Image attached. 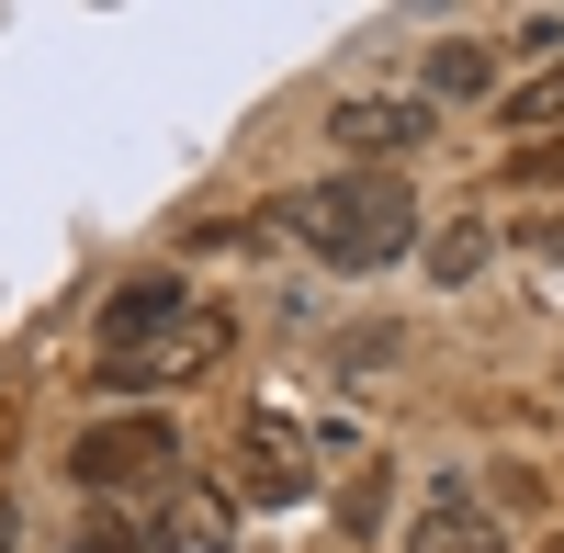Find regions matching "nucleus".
Listing matches in <instances>:
<instances>
[{
    "instance_id": "nucleus-1",
    "label": "nucleus",
    "mask_w": 564,
    "mask_h": 553,
    "mask_svg": "<svg viewBox=\"0 0 564 553\" xmlns=\"http://www.w3.org/2000/svg\"><path fill=\"white\" fill-rule=\"evenodd\" d=\"M282 226L316 249V260H339V271H384L417 249V193L395 170H339V181H305L294 204H282Z\"/></svg>"
},
{
    "instance_id": "nucleus-2",
    "label": "nucleus",
    "mask_w": 564,
    "mask_h": 553,
    "mask_svg": "<svg viewBox=\"0 0 564 553\" xmlns=\"http://www.w3.org/2000/svg\"><path fill=\"white\" fill-rule=\"evenodd\" d=\"M68 475H79V486H135V475H170V419H159V406H135V419L79 430Z\"/></svg>"
},
{
    "instance_id": "nucleus-3",
    "label": "nucleus",
    "mask_w": 564,
    "mask_h": 553,
    "mask_svg": "<svg viewBox=\"0 0 564 553\" xmlns=\"http://www.w3.org/2000/svg\"><path fill=\"white\" fill-rule=\"evenodd\" d=\"M193 339V305H181V283H124L102 305V361H159Z\"/></svg>"
},
{
    "instance_id": "nucleus-4",
    "label": "nucleus",
    "mask_w": 564,
    "mask_h": 553,
    "mask_svg": "<svg viewBox=\"0 0 564 553\" xmlns=\"http://www.w3.org/2000/svg\"><path fill=\"white\" fill-rule=\"evenodd\" d=\"M238 475L260 486V509L305 497V430H294V419H249V430H238Z\"/></svg>"
},
{
    "instance_id": "nucleus-5",
    "label": "nucleus",
    "mask_w": 564,
    "mask_h": 553,
    "mask_svg": "<svg viewBox=\"0 0 564 553\" xmlns=\"http://www.w3.org/2000/svg\"><path fill=\"white\" fill-rule=\"evenodd\" d=\"M406 553H508V531H497V509H486L475 486H441L430 520L406 531Z\"/></svg>"
},
{
    "instance_id": "nucleus-6",
    "label": "nucleus",
    "mask_w": 564,
    "mask_h": 553,
    "mask_svg": "<svg viewBox=\"0 0 564 553\" xmlns=\"http://www.w3.org/2000/svg\"><path fill=\"white\" fill-rule=\"evenodd\" d=\"M327 135H339L350 159H395V148L430 135V102H339V113H327Z\"/></svg>"
},
{
    "instance_id": "nucleus-7",
    "label": "nucleus",
    "mask_w": 564,
    "mask_h": 553,
    "mask_svg": "<svg viewBox=\"0 0 564 553\" xmlns=\"http://www.w3.org/2000/svg\"><path fill=\"white\" fill-rule=\"evenodd\" d=\"M417 79H430V102H463V90H486V45H430V68H417Z\"/></svg>"
},
{
    "instance_id": "nucleus-8",
    "label": "nucleus",
    "mask_w": 564,
    "mask_h": 553,
    "mask_svg": "<svg viewBox=\"0 0 564 553\" xmlns=\"http://www.w3.org/2000/svg\"><path fill=\"white\" fill-rule=\"evenodd\" d=\"M486 249H497L486 226H452V238L430 249V271H441V283H463V271H486Z\"/></svg>"
},
{
    "instance_id": "nucleus-9",
    "label": "nucleus",
    "mask_w": 564,
    "mask_h": 553,
    "mask_svg": "<svg viewBox=\"0 0 564 553\" xmlns=\"http://www.w3.org/2000/svg\"><path fill=\"white\" fill-rule=\"evenodd\" d=\"M553 113H564V57H553V68H542V79L520 90V102H508V124L531 135V124H553Z\"/></svg>"
},
{
    "instance_id": "nucleus-10",
    "label": "nucleus",
    "mask_w": 564,
    "mask_h": 553,
    "mask_svg": "<svg viewBox=\"0 0 564 553\" xmlns=\"http://www.w3.org/2000/svg\"><path fill=\"white\" fill-rule=\"evenodd\" d=\"M68 553H135V531H124V520H79V542H68Z\"/></svg>"
},
{
    "instance_id": "nucleus-11",
    "label": "nucleus",
    "mask_w": 564,
    "mask_h": 553,
    "mask_svg": "<svg viewBox=\"0 0 564 553\" xmlns=\"http://www.w3.org/2000/svg\"><path fill=\"white\" fill-rule=\"evenodd\" d=\"M508 170H520V181H564V135H553V148H520Z\"/></svg>"
},
{
    "instance_id": "nucleus-12",
    "label": "nucleus",
    "mask_w": 564,
    "mask_h": 553,
    "mask_svg": "<svg viewBox=\"0 0 564 553\" xmlns=\"http://www.w3.org/2000/svg\"><path fill=\"white\" fill-rule=\"evenodd\" d=\"M520 238H531V249H564V215H542V226H520Z\"/></svg>"
},
{
    "instance_id": "nucleus-13",
    "label": "nucleus",
    "mask_w": 564,
    "mask_h": 553,
    "mask_svg": "<svg viewBox=\"0 0 564 553\" xmlns=\"http://www.w3.org/2000/svg\"><path fill=\"white\" fill-rule=\"evenodd\" d=\"M0 542H12V509H0Z\"/></svg>"
}]
</instances>
